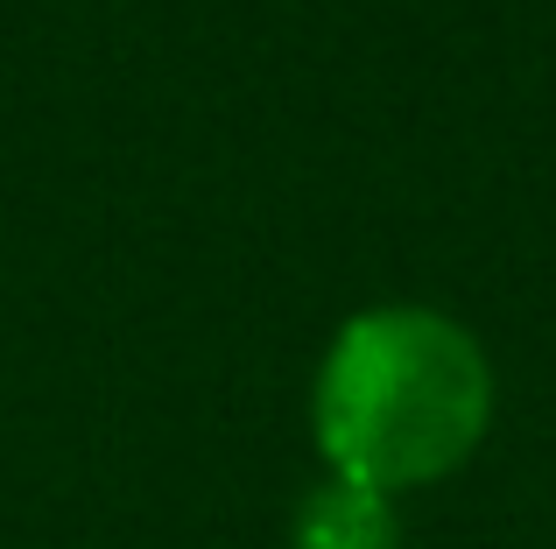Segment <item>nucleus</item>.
Instances as JSON below:
<instances>
[{
  "label": "nucleus",
  "mask_w": 556,
  "mask_h": 549,
  "mask_svg": "<svg viewBox=\"0 0 556 549\" xmlns=\"http://www.w3.org/2000/svg\"><path fill=\"white\" fill-rule=\"evenodd\" d=\"M493 423L486 345L444 310L374 303L331 331L311 381V437L331 480L374 494L437 486Z\"/></svg>",
  "instance_id": "obj_1"
},
{
  "label": "nucleus",
  "mask_w": 556,
  "mask_h": 549,
  "mask_svg": "<svg viewBox=\"0 0 556 549\" xmlns=\"http://www.w3.org/2000/svg\"><path fill=\"white\" fill-rule=\"evenodd\" d=\"M289 549H402V514L388 494L325 472L289 514Z\"/></svg>",
  "instance_id": "obj_2"
}]
</instances>
